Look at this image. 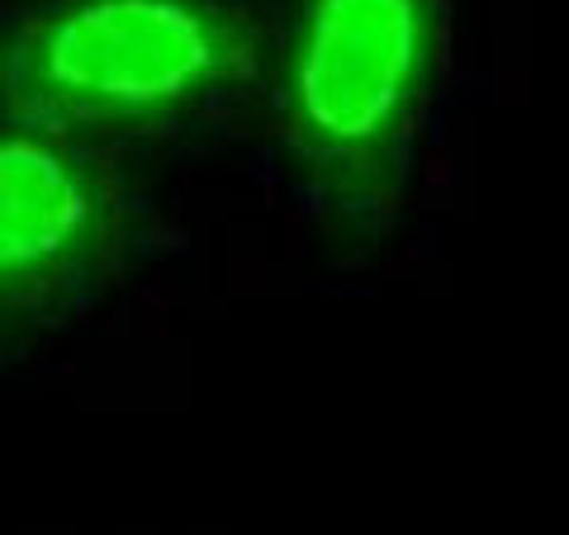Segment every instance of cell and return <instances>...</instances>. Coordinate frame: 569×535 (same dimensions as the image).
Returning <instances> with one entry per match:
<instances>
[{
    "label": "cell",
    "mask_w": 569,
    "mask_h": 535,
    "mask_svg": "<svg viewBox=\"0 0 569 535\" xmlns=\"http://www.w3.org/2000/svg\"><path fill=\"white\" fill-rule=\"evenodd\" d=\"M271 0H0V129L148 152L252 119Z\"/></svg>",
    "instance_id": "obj_2"
},
{
    "label": "cell",
    "mask_w": 569,
    "mask_h": 535,
    "mask_svg": "<svg viewBox=\"0 0 569 535\" xmlns=\"http://www.w3.org/2000/svg\"><path fill=\"white\" fill-rule=\"evenodd\" d=\"M181 246L133 152L0 129V374Z\"/></svg>",
    "instance_id": "obj_3"
},
{
    "label": "cell",
    "mask_w": 569,
    "mask_h": 535,
    "mask_svg": "<svg viewBox=\"0 0 569 535\" xmlns=\"http://www.w3.org/2000/svg\"><path fill=\"white\" fill-rule=\"evenodd\" d=\"M451 0H271L252 123L284 204L332 256L399 233L432 166Z\"/></svg>",
    "instance_id": "obj_1"
}]
</instances>
